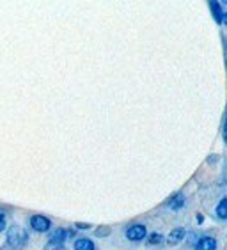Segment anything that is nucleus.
<instances>
[{
    "mask_svg": "<svg viewBox=\"0 0 227 250\" xmlns=\"http://www.w3.org/2000/svg\"><path fill=\"white\" fill-rule=\"evenodd\" d=\"M29 224L32 227V231L36 232H48L50 227H52V220L44 215H32L29 218Z\"/></svg>",
    "mask_w": 227,
    "mask_h": 250,
    "instance_id": "nucleus-3",
    "label": "nucleus"
},
{
    "mask_svg": "<svg viewBox=\"0 0 227 250\" xmlns=\"http://www.w3.org/2000/svg\"><path fill=\"white\" fill-rule=\"evenodd\" d=\"M183 206H185V195L181 192H176L174 195L169 197V201H167V208L174 209V211H179Z\"/></svg>",
    "mask_w": 227,
    "mask_h": 250,
    "instance_id": "nucleus-7",
    "label": "nucleus"
},
{
    "mask_svg": "<svg viewBox=\"0 0 227 250\" xmlns=\"http://www.w3.org/2000/svg\"><path fill=\"white\" fill-rule=\"evenodd\" d=\"M73 236H75V232H73L71 229H64V227H59L57 231L52 234V238H50L48 249L66 250V249H64V241H68L69 238H73Z\"/></svg>",
    "mask_w": 227,
    "mask_h": 250,
    "instance_id": "nucleus-2",
    "label": "nucleus"
},
{
    "mask_svg": "<svg viewBox=\"0 0 227 250\" xmlns=\"http://www.w3.org/2000/svg\"><path fill=\"white\" fill-rule=\"evenodd\" d=\"M217 247H218V241L215 236H203V238H199L195 241L193 250H217Z\"/></svg>",
    "mask_w": 227,
    "mask_h": 250,
    "instance_id": "nucleus-5",
    "label": "nucleus"
},
{
    "mask_svg": "<svg viewBox=\"0 0 227 250\" xmlns=\"http://www.w3.org/2000/svg\"><path fill=\"white\" fill-rule=\"evenodd\" d=\"M5 243L13 250H21L29 243V232L21 226H11L5 234Z\"/></svg>",
    "mask_w": 227,
    "mask_h": 250,
    "instance_id": "nucleus-1",
    "label": "nucleus"
},
{
    "mask_svg": "<svg viewBox=\"0 0 227 250\" xmlns=\"http://www.w3.org/2000/svg\"><path fill=\"white\" fill-rule=\"evenodd\" d=\"M75 227H77V229H82V231H87V229H91V224H78V222H77V224H75Z\"/></svg>",
    "mask_w": 227,
    "mask_h": 250,
    "instance_id": "nucleus-14",
    "label": "nucleus"
},
{
    "mask_svg": "<svg viewBox=\"0 0 227 250\" xmlns=\"http://www.w3.org/2000/svg\"><path fill=\"white\" fill-rule=\"evenodd\" d=\"M73 249L75 250H96V245H94V241L91 240V238H78L77 241H75V245H73Z\"/></svg>",
    "mask_w": 227,
    "mask_h": 250,
    "instance_id": "nucleus-8",
    "label": "nucleus"
},
{
    "mask_svg": "<svg viewBox=\"0 0 227 250\" xmlns=\"http://www.w3.org/2000/svg\"><path fill=\"white\" fill-rule=\"evenodd\" d=\"M215 215H217L218 220H222V222L227 220V199L226 197L218 202L217 209H215Z\"/></svg>",
    "mask_w": 227,
    "mask_h": 250,
    "instance_id": "nucleus-9",
    "label": "nucleus"
},
{
    "mask_svg": "<svg viewBox=\"0 0 227 250\" xmlns=\"http://www.w3.org/2000/svg\"><path fill=\"white\" fill-rule=\"evenodd\" d=\"M96 232H98L96 236H102V238H105V236H108V232H110V229H108V227H98Z\"/></svg>",
    "mask_w": 227,
    "mask_h": 250,
    "instance_id": "nucleus-13",
    "label": "nucleus"
},
{
    "mask_svg": "<svg viewBox=\"0 0 227 250\" xmlns=\"http://www.w3.org/2000/svg\"><path fill=\"white\" fill-rule=\"evenodd\" d=\"M195 218H197V224H203V222H204V215H203V213H197V217H195Z\"/></svg>",
    "mask_w": 227,
    "mask_h": 250,
    "instance_id": "nucleus-15",
    "label": "nucleus"
},
{
    "mask_svg": "<svg viewBox=\"0 0 227 250\" xmlns=\"http://www.w3.org/2000/svg\"><path fill=\"white\" fill-rule=\"evenodd\" d=\"M211 13L215 15V20H217V23H222L224 15H222V9H220V4L218 2H211Z\"/></svg>",
    "mask_w": 227,
    "mask_h": 250,
    "instance_id": "nucleus-10",
    "label": "nucleus"
},
{
    "mask_svg": "<svg viewBox=\"0 0 227 250\" xmlns=\"http://www.w3.org/2000/svg\"><path fill=\"white\" fill-rule=\"evenodd\" d=\"M5 227H7V217H5V213L0 209V232H4Z\"/></svg>",
    "mask_w": 227,
    "mask_h": 250,
    "instance_id": "nucleus-12",
    "label": "nucleus"
},
{
    "mask_svg": "<svg viewBox=\"0 0 227 250\" xmlns=\"http://www.w3.org/2000/svg\"><path fill=\"white\" fill-rule=\"evenodd\" d=\"M185 236H186V231H185V227H176V229H172L170 231V234L167 236V243L169 245H179L181 241L185 240Z\"/></svg>",
    "mask_w": 227,
    "mask_h": 250,
    "instance_id": "nucleus-6",
    "label": "nucleus"
},
{
    "mask_svg": "<svg viewBox=\"0 0 227 250\" xmlns=\"http://www.w3.org/2000/svg\"><path fill=\"white\" fill-rule=\"evenodd\" d=\"M145 236H147V229H145L144 224H133L126 231V238L130 241H142Z\"/></svg>",
    "mask_w": 227,
    "mask_h": 250,
    "instance_id": "nucleus-4",
    "label": "nucleus"
},
{
    "mask_svg": "<svg viewBox=\"0 0 227 250\" xmlns=\"http://www.w3.org/2000/svg\"><path fill=\"white\" fill-rule=\"evenodd\" d=\"M164 241V234H160V232H151L147 234V245H160Z\"/></svg>",
    "mask_w": 227,
    "mask_h": 250,
    "instance_id": "nucleus-11",
    "label": "nucleus"
}]
</instances>
